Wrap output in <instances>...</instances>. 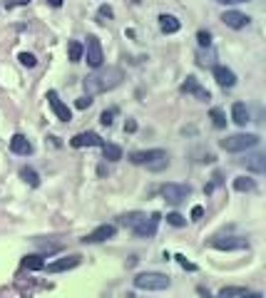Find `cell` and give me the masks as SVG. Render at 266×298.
Masks as SVG:
<instances>
[{
    "mask_svg": "<svg viewBox=\"0 0 266 298\" xmlns=\"http://www.w3.org/2000/svg\"><path fill=\"white\" fill-rule=\"evenodd\" d=\"M174 259L179 261V266H182V268H187V271H197V266H194L192 261H187V256H182V254H177Z\"/></svg>",
    "mask_w": 266,
    "mask_h": 298,
    "instance_id": "obj_33",
    "label": "cell"
},
{
    "mask_svg": "<svg viewBox=\"0 0 266 298\" xmlns=\"http://www.w3.org/2000/svg\"><path fill=\"white\" fill-rule=\"evenodd\" d=\"M214 80H216L221 87H234V85H237V75H234L229 67H224V65H214Z\"/></svg>",
    "mask_w": 266,
    "mask_h": 298,
    "instance_id": "obj_14",
    "label": "cell"
},
{
    "mask_svg": "<svg viewBox=\"0 0 266 298\" xmlns=\"http://www.w3.org/2000/svg\"><path fill=\"white\" fill-rule=\"evenodd\" d=\"M202 216H204V209H202V207H194V209H192V219H194V221H199Z\"/></svg>",
    "mask_w": 266,
    "mask_h": 298,
    "instance_id": "obj_36",
    "label": "cell"
},
{
    "mask_svg": "<svg viewBox=\"0 0 266 298\" xmlns=\"http://www.w3.org/2000/svg\"><path fill=\"white\" fill-rule=\"evenodd\" d=\"M232 119H234V124H239V127H246V122H251L249 107L244 102H234L232 105Z\"/></svg>",
    "mask_w": 266,
    "mask_h": 298,
    "instance_id": "obj_16",
    "label": "cell"
},
{
    "mask_svg": "<svg viewBox=\"0 0 266 298\" xmlns=\"http://www.w3.org/2000/svg\"><path fill=\"white\" fill-rule=\"evenodd\" d=\"M23 266L30 268V271H42V268H45V261H42V256H35V254H32V256H25V259H23Z\"/></svg>",
    "mask_w": 266,
    "mask_h": 298,
    "instance_id": "obj_26",
    "label": "cell"
},
{
    "mask_svg": "<svg viewBox=\"0 0 266 298\" xmlns=\"http://www.w3.org/2000/svg\"><path fill=\"white\" fill-rule=\"evenodd\" d=\"M256 144H259V134H232V137L219 142V147L224 152H246Z\"/></svg>",
    "mask_w": 266,
    "mask_h": 298,
    "instance_id": "obj_4",
    "label": "cell"
},
{
    "mask_svg": "<svg viewBox=\"0 0 266 298\" xmlns=\"http://www.w3.org/2000/svg\"><path fill=\"white\" fill-rule=\"evenodd\" d=\"M145 216H147V214H142V211H129V214L119 216V224H122V226H127V229H135V226H137Z\"/></svg>",
    "mask_w": 266,
    "mask_h": 298,
    "instance_id": "obj_21",
    "label": "cell"
},
{
    "mask_svg": "<svg viewBox=\"0 0 266 298\" xmlns=\"http://www.w3.org/2000/svg\"><path fill=\"white\" fill-rule=\"evenodd\" d=\"M159 28H162V32L172 35V32H177L182 25H179V20L174 15H159Z\"/></svg>",
    "mask_w": 266,
    "mask_h": 298,
    "instance_id": "obj_19",
    "label": "cell"
},
{
    "mask_svg": "<svg viewBox=\"0 0 266 298\" xmlns=\"http://www.w3.org/2000/svg\"><path fill=\"white\" fill-rule=\"evenodd\" d=\"M239 164L246 167V169L254 172V174H264L266 172V157L264 154H246L244 159H239Z\"/></svg>",
    "mask_w": 266,
    "mask_h": 298,
    "instance_id": "obj_10",
    "label": "cell"
},
{
    "mask_svg": "<svg viewBox=\"0 0 266 298\" xmlns=\"http://www.w3.org/2000/svg\"><path fill=\"white\" fill-rule=\"evenodd\" d=\"M90 105H92V97H90V94H85V97L77 100V110H87Z\"/></svg>",
    "mask_w": 266,
    "mask_h": 298,
    "instance_id": "obj_35",
    "label": "cell"
},
{
    "mask_svg": "<svg viewBox=\"0 0 266 298\" xmlns=\"http://www.w3.org/2000/svg\"><path fill=\"white\" fill-rule=\"evenodd\" d=\"M182 92H187V94H197V97H199V100H204V102L209 100V92L202 87V85L197 82V77H192V75H189V77L184 80V85H182Z\"/></svg>",
    "mask_w": 266,
    "mask_h": 298,
    "instance_id": "obj_15",
    "label": "cell"
},
{
    "mask_svg": "<svg viewBox=\"0 0 266 298\" xmlns=\"http://www.w3.org/2000/svg\"><path fill=\"white\" fill-rule=\"evenodd\" d=\"M48 102H50L53 112L58 115V119H62V122H70V119H72V112H70V107H67V105H65V102L60 100L55 89H50V92H48Z\"/></svg>",
    "mask_w": 266,
    "mask_h": 298,
    "instance_id": "obj_9",
    "label": "cell"
},
{
    "mask_svg": "<svg viewBox=\"0 0 266 298\" xmlns=\"http://www.w3.org/2000/svg\"><path fill=\"white\" fill-rule=\"evenodd\" d=\"M70 144L80 149V147H102L105 142H102V137L95 134V132H82V134H75V137L70 139Z\"/></svg>",
    "mask_w": 266,
    "mask_h": 298,
    "instance_id": "obj_11",
    "label": "cell"
},
{
    "mask_svg": "<svg viewBox=\"0 0 266 298\" xmlns=\"http://www.w3.org/2000/svg\"><path fill=\"white\" fill-rule=\"evenodd\" d=\"M20 65H25V67H35L37 60H35V55H30V53H20Z\"/></svg>",
    "mask_w": 266,
    "mask_h": 298,
    "instance_id": "obj_31",
    "label": "cell"
},
{
    "mask_svg": "<svg viewBox=\"0 0 266 298\" xmlns=\"http://www.w3.org/2000/svg\"><path fill=\"white\" fill-rule=\"evenodd\" d=\"M169 278L164 276V273H140V276H135V288H140V291H164V288H169Z\"/></svg>",
    "mask_w": 266,
    "mask_h": 298,
    "instance_id": "obj_3",
    "label": "cell"
},
{
    "mask_svg": "<svg viewBox=\"0 0 266 298\" xmlns=\"http://www.w3.org/2000/svg\"><path fill=\"white\" fill-rule=\"evenodd\" d=\"M20 177L25 179L30 186H40V177H37V172L30 169V167H23V169H20Z\"/></svg>",
    "mask_w": 266,
    "mask_h": 298,
    "instance_id": "obj_27",
    "label": "cell"
},
{
    "mask_svg": "<svg viewBox=\"0 0 266 298\" xmlns=\"http://www.w3.org/2000/svg\"><path fill=\"white\" fill-rule=\"evenodd\" d=\"M117 234V226H112V224H102V226H97L92 234L85 236L87 243H100V241H107V238H112Z\"/></svg>",
    "mask_w": 266,
    "mask_h": 298,
    "instance_id": "obj_12",
    "label": "cell"
},
{
    "mask_svg": "<svg viewBox=\"0 0 266 298\" xmlns=\"http://www.w3.org/2000/svg\"><path fill=\"white\" fill-rule=\"evenodd\" d=\"M189 194H192V186H187V184H164L162 186V196L169 204H182Z\"/></svg>",
    "mask_w": 266,
    "mask_h": 298,
    "instance_id": "obj_5",
    "label": "cell"
},
{
    "mask_svg": "<svg viewBox=\"0 0 266 298\" xmlns=\"http://www.w3.org/2000/svg\"><path fill=\"white\" fill-rule=\"evenodd\" d=\"M216 3H221V5H237V3H249V0H216Z\"/></svg>",
    "mask_w": 266,
    "mask_h": 298,
    "instance_id": "obj_38",
    "label": "cell"
},
{
    "mask_svg": "<svg viewBox=\"0 0 266 298\" xmlns=\"http://www.w3.org/2000/svg\"><path fill=\"white\" fill-rule=\"evenodd\" d=\"M112 15H115V10L110 5H102L97 10V23H107V20H112Z\"/></svg>",
    "mask_w": 266,
    "mask_h": 298,
    "instance_id": "obj_28",
    "label": "cell"
},
{
    "mask_svg": "<svg viewBox=\"0 0 266 298\" xmlns=\"http://www.w3.org/2000/svg\"><path fill=\"white\" fill-rule=\"evenodd\" d=\"M82 50H85L82 42L70 40V42H67V55H70V62H80V60H82Z\"/></svg>",
    "mask_w": 266,
    "mask_h": 298,
    "instance_id": "obj_22",
    "label": "cell"
},
{
    "mask_svg": "<svg viewBox=\"0 0 266 298\" xmlns=\"http://www.w3.org/2000/svg\"><path fill=\"white\" fill-rule=\"evenodd\" d=\"M221 23L227 25V28H234V30H241L249 25V18L244 15V13H239V10H227L224 15H221Z\"/></svg>",
    "mask_w": 266,
    "mask_h": 298,
    "instance_id": "obj_13",
    "label": "cell"
},
{
    "mask_svg": "<svg viewBox=\"0 0 266 298\" xmlns=\"http://www.w3.org/2000/svg\"><path fill=\"white\" fill-rule=\"evenodd\" d=\"M199 65H202V67L214 65V55H211V53H199Z\"/></svg>",
    "mask_w": 266,
    "mask_h": 298,
    "instance_id": "obj_34",
    "label": "cell"
},
{
    "mask_svg": "<svg viewBox=\"0 0 266 298\" xmlns=\"http://www.w3.org/2000/svg\"><path fill=\"white\" fill-rule=\"evenodd\" d=\"M80 266V256H67V259H58L53 264H48L50 273H60V271H70V268Z\"/></svg>",
    "mask_w": 266,
    "mask_h": 298,
    "instance_id": "obj_17",
    "label": "cell"
},
{
    "mask_svg": "<svg viewBox=\"0 0 266 298\" xmlns=\"http://www.w3.org/2000/svg\"><path fill=\"white\" fill-rule=\"evenodd\" d=\"M45 3H48V5H53V8H60V5H62V0H45Z\"/></svg>",
    "mask_w": 266,
    "mask_h": 298,
    "instance_id": "obj_39",
    "label": "cell"
},
{
    "mask_svg": "<svg viewBox=\"0 0 266 298\" xmlns=\"http://www.w3.org/2000/svg\"><path fill=\"white\" fill-rule=\"evenodd\" d=\"M10 149H13L15 154H23V157L32 154V144L28 142V137H23V134H15V137L10 139Z\"/></svg>",
    "mask_w": 266,
    "mask_h": 298,
    "instance_id": "obj_18",
    "label": "cell"
},
{
    "mask_svg": "<svg viewBox=\"0 0 266 298\" xmlns=\"http://www.w3.org/2000/svg\"><path fill=\"white\" fill-rule=\"evenodd\" d=\"M30 0H15V5H28Z\"/></svg>",
    "mask_w": 266,
    "mask_h": 298,
    "instance_id": "obj_40",
    "label": "cell"
},
{
    "mask_svg": "<svg viewBox=\"0 0 266 298\" xmlns=\"http://www.w3.org/2000/svg\"><path fill=\"white\" fill-rule=\"evenodd\" d=\"M167 224H172V226H184L187 224V219L177 214V211H172V214H167Z\"/></svg>",
    "mask_w": 266,
    "mask_h": 298,
    "instance_id": "obj_29",
    "label": "cell"
},
{
    "mask_svg": "<svg viewBox=\"0 0 266 298\" xmlns=\"http://www.w3.org/2000/svg\"><path fill=\"white\" fill-rule=\"evenodd\" d=\"M102 157L107 162H119L122 159V149L117 144H102Z\"/></svg>",
    "mask_w": 266,
    "mask_h": 298,
    "instance_id": "obj_23",
    "label": "cell"
},
{
    "mask_svg": "<svg viewBox=\"0 0 266 298\" xmlns=\"http://www.w3.org/2000/svg\"><path fill=\"white\" fill-rule=\"evenodd\" d=\"M159 219H162V216H159V214L154 211V214H152L149 219L145 216V219H142V221H140V224H137V226L132 229V231H135V234H137L140 238L154 236V234H157V226H159Z\"/></svg>",
    "mask_w": 266,
    "mask_h": 298,
    "instance_id": "obj_8",
    "label": "cell"
},
{
    "mask_svg": "<svg viewBox=\"0 0 266 298\" xmlns=\"http://www.w3.org/2000/svg\"><path fill=\"white\" fill-rule=\"evenodd\" d=\"M124 80V72L115 67V65H110V67H95V72L85 77V92H87L90 97H95V94H102V92H107V89H115Z\"/></svg>",
    "mask_w": 266,
    "mask_h": 298,
    "instance_id": "obj_1",
    "label": "cell"
},
{
    "mask_svg": "<svg viewBox=\"0 0 266 298\" xmlns=\"http://www.w3.org/2000/svg\"><path fill=\"white\" fill-rule=\"evenodd\" d=\"M129 162L132 164H140V167H147L152 172H162L169 167V157L164 149H147V152H132L129 154Z\"/></svg>",
    "mask_w": 266,
    "mask_h": 298,
    "instance_id": "obj_2",
    "label": "cell"
},
{
    "mask_svg": "<svg viewBox=\"0 0 266 298\" xmlns=\"http://www.w3.org/2000/svg\"><path fill=\"white\" fill-rule=\"evenodd\" d=\"M234 189H237V191H254V189H256V181L249 177H237L234 179Z\"/></svg>",
    "mask_w": 266,
    "mask_h": 298,
    "instance_id": "obj_25",
    "label": "cell"
},
{
    "mask_svg": "<svg viewBox=\"0 0 266 298\" xmlns=\"http://www.w3.org/2000/svg\"><path fill=\"white\" fill-rule=\"evenodd\" d=\"M137 129V122L135 119H127V124H124V132H135Z\"/></svg>",
    "mask_w": 266,
    "mask_h": 298,
    "instance_id": "obj_37",
    "label": "cell"
},
{
    "mask_svg": "<svg viewBox=\"0 0 266 298\" xmlns=\"http://www.w3.org/2000/svg\"><path fill=\"white\" fill-rule=\"evenodd\" d=\"M82 55L87 58L90 67H100V65H102V60H105V55H102V45H100V40H97L95 35H90L87 37V45H85Z\"/></svg>",
    "mask_w": 266,
    "mask_h": 298,
    "instance_id": "obj_6",
    "label": "cell"
},
{
    "mask_svg": "<svg viewBox=\"0 0 266 298\" xmlns=\"http://www.w3.org/2000/svg\"><path fill=\"white\" fill-rule=\"evenodd\" d=\"M219 298H246L251 296L249 293V288H239V286H224L219 293H216Z\"/></svg>",
    "mask_w": 266,
    "mask_h": 298,
    "instance_id": "obj_20",
    "label": "cell"
},
{
    "mask_svg": "<svg viewBox=\"0 0 266 298\" xmlns=\"http://www.w3.org/2000/svg\"><path fill=\"white\" fill-rule=\"evenodd\" d=\"M115 115H117V110H105V112L100 115V122H102L105 127H110V124L115 122Z\"/></svg>",
    "mask_w": 266,
    "mask_h": 298,
    "instance_id": "obj_30",
    "label": "cell"
},
{
    "mask_svg": "<svg viewBox=\"0 0 266 298\" xmlns=\"http://www.w3.org/2000/svg\"><path fill=\"white\" fill-rule=\"evenodd\" d=\"M197 40H199V45H202V47H209V45H211V35H209L207 30H199Z\"/></svg>",
    "mask_w": 266,
    "mask_h": 298,
    "instance_id": "obj_32",
    "label": "cell"
},
{
    "mask_svg": "<svg viewBox=\"0 0 266 298\" xmlns=\"http://www.w3.org/2000/svg\"><path fill=\"white\" fill-rule=\"evenodd\" d=\"M211 246L219 249V251H241L249 246V241L241 236H216L211 238Z\"/></svg>",
    "mask_w": 266,
    "mask_h": 298,
    "instance_id": "obj_7",
    "label": "cell"
},
{
    "mask_svg": "<svg viewBox=\"0 0 266 298\" xmlns=\"http://www.w3.org/2000/svg\"><path fill=\"white\" fill-rule=\"evenodd\" d=\"M209 119H211V124H214L216 129H224V127H227V115H224V110H219V107H214V110L209 112Z\"/></svg>",
    "mask_w": 266,
    "mask_h": 298,
    "instance_id": "obj_24",
    "label": "cell"
}]
</instances>
